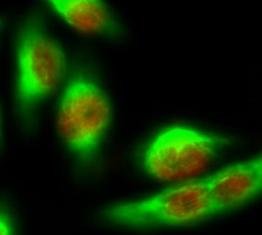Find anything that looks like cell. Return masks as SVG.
<instances>
[{
  "label": "cell",
  "mask_w": 262,
  "mask_h": 235,
  "mask_svg": "<svg viewBox=\"0 0 262 235\" xmlns=\"http://www.w3.org/2000/svg\"><path fill=\"white\" fill-rule=\"evenodd\" d=\"M111 116L109 102L96 80L88 72L74 73L61 96L58 128L82 163H93L97 157Z\"/></svg>",
  "instance_id": "cell-1"
},
{
  "label": "cell",
  "mask_w": 262,
  "mask_h": 235,
  "mask_svg": "<svg viewBox=\"0 0 262 235\" xmlns=\"http://www.w3.org/2000/svg\"><path fill=\"white\" fill-rule=\"evenodd\" d=\"M208 176L188 180L150 198L116 204L104 215L122 227L148 228L181 226L212 217Z\"/></svg>",
  "instance_id": "cell-2"
},
{
  "label": "cell",
  "mask_w": 262,
  "mask_h": 235,
  "mask_svg": "<svg viewBox=\"0 0 262 235\" xmlns=\"http://www.w3.org/2000/svg\"><path fill=\"white\" fill-rule=\"evenodd\" d=\"M66 58L56 41L36 17L20 27L17 48V99L23 112L33 109L58 87L63 78Z\"/></svg>",
  "instance_id": "cell-3"
},
{
  "label": "cell",
  "mask_w": 262,
  "mask_h": 235,
  "mask_svg": "<svg viewBox=\"0 0 262 235\" xmlns=\"http://www.w3.org/2000/svg\"><path fill=\"white\" fill-rule=\"evenodd\" d=\"M224 145L223 138L210 133L171 127L146 146L142 166L159 180H186L201 174Z\"/></svg>",
  "instance_id": "cell-4"
},
{
  "label": "cell",
  "mask_w": 262,
  "mask_h": 235,
  "mask_svg": "<svg viewBox=\"0 0 262 235\" xmlns=\"http://www.w3.org/2000/svg\"><path fill=\"white\" fill-rule=\"evenodd\" d=\"M212 217L242 206L260 194L262 157L238 162L208 176Z\"/></svg>",
  "instance_id": "cell-5"
},
{
  "label": "cell",
  "mask_w": 262,
  "mask_h": 235,
  "mask_svg": "<svg viewBox=\"0 0 262 235\" xmlns=\"http://www.w3.org/2000/svg\"><path fill=\"white\" fill-rule=\"evenodd\" d=\"M72 28L88 34L118 36L121 26L102 0H47Z\"/></svg>",
  "instance_id": "cell-6"
},
{
  "label": "cell",
  "mask_w": 262,
  "mask_h": 235,
  "mask_svg": "<svg viewBox=\"0 0 262 235\" xmlns=\"http://www.w3.org/2000/svg\"><path fill=\"white\" fill-rule=\"evenodd\" d=\"M14 232L12 220L5 213L0 211V235L14 234Z\"/></svg>",
  "instance_id": "cell-7"
},
{
  "label": "cell",
  "mask_w": 262,
  "mask_h": 235,
  "mask_svg": "<svg viewBox=\"0 0 262 235\" xmlns=\"http://www.w3.org/2000/svg\"><path fill=\"white\" fill-rule=\"evenodd\" d=\"M0 26H1V20H0Z\"/></svg>",
  "instance_id": "cell-8"
}]
</instances>
